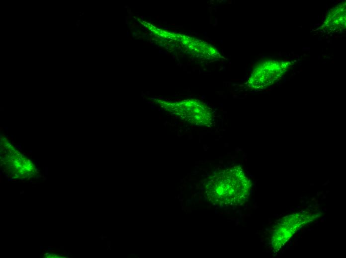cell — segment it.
Returning <instances> with one entry per match:
<instances>
[{
	"instance_id": "1",
	"label": "cell",
	"mask_w": 346,
	"mask_h": 258,
	"mask_svg": "<svg viewBox=\"0 0 346 258\" xmlns=\"http://www.w3.org/2000/svg\"><path fill=\"white\" fill-rule=\"evenodd\" d=\"M314 216L302 213H293L280 219L275 226L271 244L275 251H278L298 229L312 221Z\"/></svg>"
},
{
	"instance_id": "2",
	"label": "cell",
	"mask_w": 346,
	"mask_h": 258,
	"mask_svg": "<svg viewBox=\"0 0 346 258\" xmlns=\"http://www.w3.org/2000/svg\"><path fill=\"white\" fill-rule=\"evenodd\" d=\"M174 105L179 107L173 109L177 111L175 113L192 124L209 127L213 124L211 109L199 100H187Z\"/></svg>"
},
{
	"instance_id": "3",
	"label": "cell",
	"mask_w": 346,
	"mask_h": 258,
	"mask_svg": "<svg viewBox=\"0 0 346 258\" xmlns=\"http://www.w3.org/2000/svg\"><path fill=\"white\" fill-rule=\"evenodd\" d=\"M271 62L259 64L254 70L248 80V86L252 88H264L272 84L282 74L284 68L279 65L275 67Z\"/></svg>"
},
{
	"instance_id": "4",
	"label": "cell",
	"mask_w": 346,
	"mask_h": 258,
	"mask_svg": "<svg viewBox=\"0 0 346 258\" xmlns=\"http://www.w3.org/2000/svg\"><path fill=\"white\" fill-rule=\"evenodd\" d=\"M131 254V255H135V253H132Z\"/></svg>"
}]
</instances>
